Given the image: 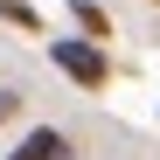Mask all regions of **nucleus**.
<instances>
[{
    "mask_svg": "<svg viewBox=\"0 0 160 160\" xmlns=\"http://www.w3.org/2000/svg\"><path fill=\"white\" fill-rule=\"evenodd\" d=\"M49 63H56L77 91H104V84H112V56H104V42L77 35V28H70V35H49Z\"/></svg>",
    "mask_w": 160,
    "mask_h": 160,
    "instance_id": "nucleus-1",
    "label": "nucleus"
},
{
    "mask_svg": "<svg viewBox=\"0 0 160 160\" xmlns=\"http://www.w3.org/2000/svg\"><path fill=\"white\" fill-rule=\"evenodd\" d=\"M7 160H77V146H70V132H63V125H35Z\"/></svg>",
    "mask_w": 160,
    "mask_h": 160,
    "instance_id": "nucleus-2",
    "label": "nucleus"
},
{
    "mask_svg": "<svg viewBox=\"0 0 160 160\" xmlns=\"http://www.w3.org/2000/svg\"><path fill=\"white\" fill-rule=\"evenodd\" d=\"M70 28L91 35V42H112V7H98V0H70Z\"/></svg>",
    "mask_w": 160,
    "mask_h": 160,
    "instance_id": "nucleus-3",
    "label": "nucleus"
},
{
    "mask_svg": "<svg viewBox=\"0 0 160 160\" xmlns=\"http://www.w3.org/2000/svg\"><path fill=\"white\" fill-rule=\"evenodd\" d=\"M0 21H7V28H21V35H49V21L28 7V0H0Z\"/></svg>",
    "mask_w": 160,
    "mask_h": 160,
    "instance_id": "nucleus-4",
    "label": "nucleus"
},
{
    "mask_svg": "<svg viewBox=\"0 0 160 160\" xmlns=\"http://www.w3.org/2000/svg\"><path fill=\"white\" fill-rule=\"evenodd\" d=\"M14 112H21V91H0V125H7Z\"/></svg>",
    "mask_w": 160,
    "mask_h": 160,
    "instance_id": "nucleus-5",
    "label": "nucleus"
},
{
    "mask_svg": "<svg viewBox=\"0 0 160 160\" xmlns=\"http://www.w3.org/2000/svg\"><path fill=\"white\" fill-rule=\"evenodd\" d=\"M146 7H160V0H146Z\"/></svg>",
    "mask_w": 160,
    "mask_h": 160,
    "instance_id": "nucleus-6",
    "label": "nucleus"
}]
</instances>
